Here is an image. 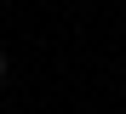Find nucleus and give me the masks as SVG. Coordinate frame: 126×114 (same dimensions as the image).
<instances>
[{"instance_id": "f257e3e1", "label": "nucleus", "mask_w": 126, "mask_h": 114, "mask_svg": "<svg viewBox=\"0 0 126 114\" xmlns=\"http://www.w3.org/2000/svg\"><path fill=\"white\" fill-rule=\"evenodd\" d=\"M6 68H12V63H6V51H0V80H6Z\"/></svg>"}]
</instances>
